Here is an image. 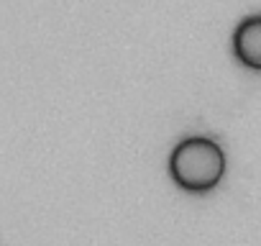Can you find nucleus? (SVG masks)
I'll return each instance as SVG.
<instances>
[{"mask_svg": "<svg viewBox=\"0 0 261 246\" xmlns=\"http://www.w3.org/2000/svg\"><path fill=\"white\" fill-rule=\"evenodd\" d=\"M167 169L179 190L205 195L220 185L225 175V154L213 139L190 136L172 149Z\"/></svg>", "mask_w": 261, "mask_h": 246, "instance_id": "obj_1", "label": "nucleus"}, {"mask_svg": "<svg viewBox=\"0 0 261 246\" xmlns=\"http://www.w3.org/2000/svg\"><path fill=\"white\" fill-rule=\"evenodd\" d=\"M233 46V57L253 72H261V13L256 16H246L230 39Z\"/></svg>", "mask_w": 261, "mask_h": 246, "instance_id": "obj_2", "label": "nucleus"}]
</instances>
